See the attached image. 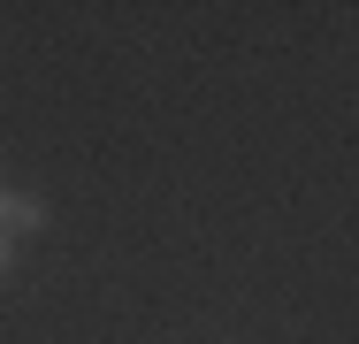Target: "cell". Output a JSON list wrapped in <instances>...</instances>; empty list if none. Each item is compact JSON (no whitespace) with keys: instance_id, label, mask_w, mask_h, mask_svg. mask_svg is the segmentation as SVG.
Wrapping results in <instances>:
<instances>
[{"instance_id":"1","label":"cell","mask_w":359,"mask_h":344,"mask_svg":"<svg viewBox=\"0 0 359 344\" xmlns=\"http://www.w3.org/2000/svg\"><path fill=\"white\" fill-rule=\"evenodd\" d=\"M39 222H46V206L31 199V192H8V184H0V237H8V245H15L23 230H39Z\"/></svg>"},{"instance_id":"2","label":"cell","mask_w":359,"mask_h":344,"mask_svg":"<svg viewBox=\"0 0 359 344\" xmlns=\"http://www.w3.org/2000/svg\"><path fill=\"white\" fill-rule=\"evenodd\" d=\"M8 268H15V245H8V237H0V275H8Z\"/></svg>"}]
</instances>
